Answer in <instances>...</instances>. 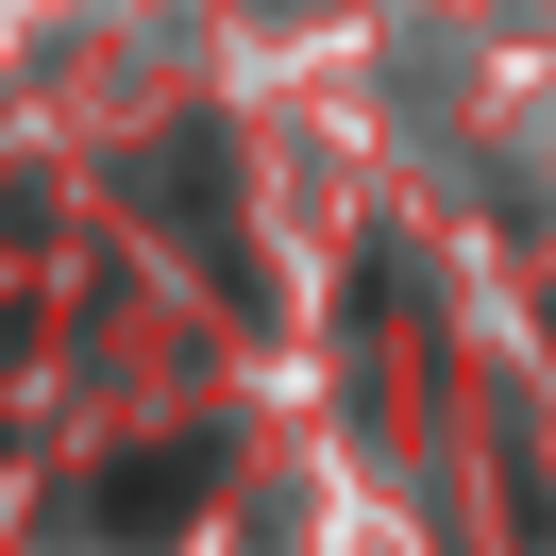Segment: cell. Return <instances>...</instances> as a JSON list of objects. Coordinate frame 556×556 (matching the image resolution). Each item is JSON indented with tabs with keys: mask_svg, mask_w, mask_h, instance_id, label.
<instances>
[{
	"mask_svg": "<svg viewBox=\"0 0 556 556\" xmlns=\"http://www.w3.org/2000/svg\"><path fill=\"white\" fill-rule=\"evenodd\" d=\"M203 506V455H136V472L102 489V522H186Z\"/></svg>",
	"mask_w": 556,
	"mask_h": 556,
	"instance_id": "obj_1",
	"label": "cell"
}]
</instances>
